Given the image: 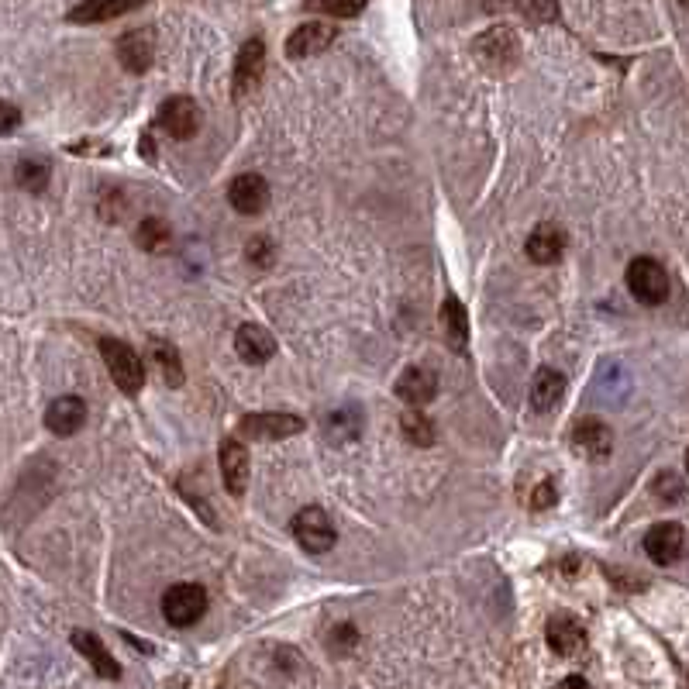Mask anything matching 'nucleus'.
Wrapping results in <instances>:
<instances>
[{
  "instance_id": "1",
  "label": "nucleus",
  "mask_w": 689,
  "mask_h": 689,
  "mask_svg": "<svg viewBox=\"0 0 689 689\" xmlns=\"http://www.w3.org/2000/svg\"><path fill=\"white\" fill-rule=\"evenodd\" d=\"M100 355H104L114 386H118L121 393H128V397H135L145 386V362L138 359L135 348L125 345L121 338H100Z\"/></svg>"
},
{
  "instance_id": "2",
  "label": "nucleus",
  "mask_w": 689,
  "mask_h": 689,
  "mask_svg": "<svg viewBox=\"0 0 689 689\" xmlns=\"http://www.w3.org/2000/svg\"><path fill=\"white\" fill-rule=\"evenodd\" d=\"M472 56L479 59L483 69H490V73H503V69H510L521 59V42H517V35L510 28L497 25L472 42Z\"/></svg>"
},
{
  "instance_id": "3",
  "label": "nucleus",
  "mask_w": 689,
  "mask_h": 689,
  "mask_svg": "<svg viewBox=\"0 0 689 689\" xmlns=\"http://www.w3.org/2000/svg\"><path fill=\"white\" fill-rule=\"evenodd\" d=\"M627 290H631L641 304L655 307L669 297V273H665V266L658 259H652V255H641V259H634L631 266H627Z\"/></svg>"
},
{
  "instance_id": "4",
  "label": "nucleus",
  "mask_w": 689,
  "mask_h": 689,
  "mask_svg": "<svg viewBox=\"0 0 689 689\" xmlns=\"http://www.w3.org/2000/svg\"><path fill=\"white\" fill-rule=\"evenodd\" d=\"M207 610V590L197 583H176L162 596V617L173 627H190L204 617Z\"/></svg>"
},
{
  "instance_id": "5",
  "label": "nucleus",
  "mask_w": 689,
  "mask_h": 689,
  "mask_svg": "<svg viewBox=\"0 0 689 689\" xmlns=\"http://www.w3.org/2000/svg\"><path fill=\"white\" fill-rule=\"evenodd\" d=\"M300 431H304V421L286 410H259V414H245L238 421V435L252 441H280L300 435Z\"/></svg>"
},
{
  "instance_id": "6",
  "label": "nucleus",
  "mask_w": 689,
  "mask_h": 689,
  "mask_svg": "<svg viewBox=\"0 0 689 689\" xmlns=\"http://www.w3.org/2000/svg\"><path fill=\"white\" fill-rule=\"evenodd\" d=\"M293 534H297L300 548L311 555H324L335 548V524H331V517L324 514L321 507H304L297 517H293Z\"/></svg>"
},
{
  "instance_id": "7",
  "label": "nucleus",
  "mask_w": 689,
  "mask_h": 689,
  "mask_svg": "<svg viewBox=\"0 0 689 689\" xmlns=\"http://www.w3.org/2000/svg\"><path fill=\"white\" fill-rule=\"evenodd\" d=\"M200 104L190 97H169L166 104L159 107V125L166 131L169 138H180V142H187L200 131Z\"/></svg>"
},
{
  "instance_id": "8",
  "label": "nucleus",
  "mask_w": 689,
  "mask_h": 689,
  "mask_svg": "<svg viewBox=\"0 0 689 689\" xmlns=\"http://www.w3.org/2000/svg\"><path fill=\"white\" fill-rule=\"evenodd\" d=\"M686 548H689L686 528H683V524H676V521H662V524H655V528L645 534V552L652 555L658 565L679 562L686 555Z\"/></svg>"
},
{
  "instance_id": "9",
  "label": "nucleus",
  "mask_w": 689,
  "mask_h": 689,
  "mask_svg": "<svg viewBox=\"0 0 689 689\" xmlns=\"http://www.w3.org/2000/svg\"><path fill=\"white\" fill-rule=\"evenodd\" d=\"M228 200L231 207H235L238 214H245V218H252V214H262L269 204V183L262 180L259 173H242L231 180L228 187Z\"/></svg>"
},
{
  "instance_id": "10",
  "label": "nucleus",
  "mask_w": 689,
  "mask_h": 689,
  "mask_svg": "<svg viewBox=\"0 0 689 689\" xmlns=\"http://www.w3.org/2000/svg\"><path fill=\"white\" fill-rule=\"evenodd\" d=\"M331 42H335V28H331L328 21H307V25H300L297 32L286 38V56L290 59L321 56Z\"/></svg>"
},
{
  "instance_id": "11",
  "label": "nucleus",
  "mask_w": 689,
  "mask_h": 689,
  "mask_svg": "<svg viewBox=\"0 0 689 689\" xmlns=\"http://www.w3.org/2000/svg\"><path fill=\"white\" fill-rule=\"evenodd\" d=\"M118 59L128 73H145L156 59V35L152 28H135V32L118 38Z\"/></svg>"
},
{
  "instance_id": "12",
  "label": "nucleus",
  "mask_w": 689,
  "mask_h": 689,
  "mask_svg": "<svg viewBox=\"0 0 689 689\" xmlns=\"http://www.w3.org/2000/svg\"><path fill=\"white\" fill-rule=\"evenodd\" d=\"M262 69H266V45L262 38H249L235 59V97H245L259 87Z\"/></svg>"
},
{
  "instance_id": "13",
  "label": "nucleus",
  "mask_w": 689,
  "mask_h": 689,
  "mask_svg": "<svg viewBox=\"0 0 689 689\" xmlns=\"http://www.w3.org/2000/svg\"><path fill=\"white\" fill-rule=\"evenodd\" d=\"M572 448L586 459H607L610 448H614V431H610V424L586 417L572 428Z\"/></svg>"
},
{
  "instance_id": "14",
  "label": "nucleus",
  "mask_w": 689,
  "mask_h": 689,
  "mask_svg": "<svg viewBox=\"0 0 689 689\" xmlns=\"http://www.w3.org/2000/svg\"><path fill=\"white\" fill-rule=\"evenodd\" d=\"M221 479L231 497H242L249 486V448L238 438H228L221 445Z\"/></svg>"
},
{
  "instance_id": "15",
  "label": "nucleus",
  "mask_w": 689,
  "mask_h": 689,
  "mask_svg": "<svg viewBox=\"0 0 689 689\" xmlns=\"http://www.w3.org/2000/svg\"><path fill=\"white\" fill-rule=\"evenodd\" d=\"M438 393V376L428 366H410L404 369V376L397 379V397L410 407H424L431 404Z\"/></svg>"
},
{
  "instance_id": "16",
  "label": "nucleus",
  "mask_w": 689,
  "mask_h": 689,
  "mask_svg": "<svg viewBox=\"0 0 689 689\" xmlns=\"http://www.w3.org/2000/svg\"><path fill=\"white\" fill-rule=\"evenodd\" d=\"M545 638H548V648H552L555 655H576L583 652L586 645V627L576 621V617L569 614H555L552 621L545 627Z\"/></svg>"
},
{
  "instance_id": "17",
  "label": "nucleus",
  "mask_w": 689,
  "mask_h": 689,
  "mask_svg": "<svg viewBox=\"0 0 689 689\" xmlns=\"http://www.w3.org/2000/svg\"><path fill=\"white\" fill-rule=\"evenodd\" d=\"M235 352L242 355L249 366H262V362L273 359L276 342L262 324H242V328L235 331Z\"/></svg>"
},
{
  "instance_id": "18",
  "label": "nucleus",
  "mask_w": 689,
  "mask_h": 689,
  "mask_svg": "<svg viewBox=\"0 0 689 689\" xmlns=\"http://www.w3.org/2000/svg\"><path fill=\"white\" fill-rule=\"evenodd\" d=\"M83 421H87V404H83L80 397H59V400H52L49 414H45V424H49V431H52V435H59V438L76 435V431L83 428Z\"/></svg>"
},
{
  "instance_id": "19",
  "label": "nucleus",
  "mask_w": 689,
  "mask_h": 689,
  "mask_svg": "<svg viewBox=\"0 0 689 689\" xmlns=\"http://www.w3.org/2000/svg\"><path fill=\"white\" fill-rule=\"evenodd\" d=\"M142 4L145 0H83L80 7L69 11V21L73 25H100V21H114L121 14H131Z\"/></svg>"
},
{
  "instance_id": "20",
  "label": "nucleus",
  "mask_w": 689,
  "mask_h": 689,
  "mask_svg": "<svg viewBox=\"0 0 689 689\" xmlns=\"http://www.w3.org/2000/svg\"><path fill=\"white\" fill-rule=\"evenodd\" d=\"M562 252H565V231L559 228V224L545 221L531 231V238H528L531 262H538V266H552V262L562 259Z\"/></svg>"
},
{
  "instance_id": "21",
  "label": "nucleus",
  "mask_w": 689,
  "mask_h": 689,
  "mask_svg": "<svg viewBox=\"0 0 689 689\" xmlns=\"http://www.w3.org/2000/svg\"><path fill=\"white\" fill-rule=\"evenodd\" d=\"M562 397H565V376L559 369H538V376L531 383V407L538 414H548V410L562 404Z\"/></svg>"
},
{
  "instance_id": "22",
  "label": "nucleus",
  "mask_w": 689,
  "mask_h": 689,
  "mask_svg": "<svg viewBox=\"0 0 689 689\" xmlns=\"http://www.w3.org/2000/svg\"><path fill=\"white\" fill-rule=\"evenodd\" d=\"M73 648H76V652H80L83 658H87L90 665H94L97 676H104V679H118V676H121L118 662H114V658L107 655L104 641H100L94 631H73Z\"/></svg>"
},
{
  "instance_id": "23",
  "label": "nucleus",
  "mask_w": 689,
  "mask_h": 689,
  "mask_svg": "<svg viewBox=\"0 0 689 689\" xmlns=\"http://www.w3.org/2000/svg\"><path fill=\"white\" fill-rule=\"evenodd\" d=\"M149 362L156 366L159 379L166 386H183V362H180V352H176L169 342H149Z\"/></svg>"
},
{
  "instance_id": "24",
  "label": "nucleus",
  "mask_w": 689,
  "mask_h": 689,
  "mask_svg": "<svg viewBox=\"0 0 689 689\" xmlns=\"http://www.w3.org/2000/svg\"><path fill=\"white\" fill-rule=\"evenodd\" d=\"M441 317H445L448 342H452L455 352H462V348H466V338H469V317H466V307H462L455 297H448L445 307H441Z\"/></svg>"
},
{
  "instance_id": "25",
  "label": "nucleus",
  "mask_w": 689,
  "mask_h": 689,
  "mask_svg": "<svg viewBox=\"0 0 689 689\" xmlns=\"http://www.w3.org/2000/svg\"><path fill=\"white\" fill-rule=\"evenodd\" d=\"M400 431H404V438L417 448L435 445V424H431V417L421 414V410H407V414L400 417Z\"/></svg>"
},
{
  "instance_id": "26",
  "label": "nucleus",
  "mask_w": 689,
  "mask_h": 689,
  "mask_svg": "<svg viewBox=\"0 0 689 689\" xmlns=\"http://www.w3.org/2000/svg\"><path fill=\"white\" fill-rule=\"evenodd\" d=\"M138 245H142L145 252H152V255H159V252H166L169 249V242H173V231H169V224L166 221H159V218H145L142 224H138Z\"/></svg>"
},
{
  "instance_id": "27",
  "label": "nucleus",
  "mask_w": 689,
  "mask_h": 689,
  "mask_svg": "<svg viewBox=\"0 0 689 689\" xmlns=\"http://www.w3.org/2000/svg\"><path fill=\"white\" fill-rule=\"evenodd\" d=\"M359 431H362L359 410H338V414H331L328 421H324V435L331 441H338V445L359 438Z\"/></svg>"
},
{
  "instance_id": "28",
  "label": "nucleus",
  "mask_w": 689,
  "mask_h": 689,
  "mask_svg": "<svg viewBox=\"0 0 689 689\" xmlns=\"http://www.w3.org/2000/svg\"><path fill=\"white\" fill-rule=\"evenodd\" d=\"M18 187L28 193H45V187H49V166L42 159H25L18 166Z\"/></svg>"
},
{
  "instance_id": "29",
  "label": "nucleus",
  "mask_w": 689,
  "mask_h": 689,
  "mask_svg": "<svg viewBox=\"0 0 689 689\" xmlns=\"http://www.w3.org/2000/svg\"><path fill=\"white\" fill-rule=\"evenodd\" d=\"M652 490L658 493V500H665V503H676V500H683V493H686V483H683V479L676 476V472H658V479L652 483Z\"/></svg>"
},
{
  "instance_id": "30",
  "label": "nucleus",
  "mask_w": 689,
  "mask_h": 689,
  "mask_svg": "<svg viewBox=\"0 0 689 689\" xmlns=\"http://www.w3.org/2000/svg\"><path fill=\"white\" fill-rule=\"evenodd\" d=\"M366 4L369 0H317V7L328 11V14H335V18H355Z\"/></svg>"
},
{
  "instance_id": "31",
  "label": "nucleus",
  "mask_w": 689,
  "mask_h": 689,
  "mask_svg": "<svg viewBox=\"0 0 689 689\" xmlns=\"http://www.w3.org/2000/svg\"><path fill=\"white\" fill-rule=\"evenodd\" d=\"M249 259L255 262V266H273V259H276V249H273V242L269 238H252L249 242Z\"/></svg>"
},
{
  "instance_id": "32",
  "label": "nucleus",
  "mask_w": 689,
  "mask_h": 689,
  "mask_svg": "<svg viewBox=\"0 0 689 689\" xmlns=\"http://www.w3.org/2000/svg\"><path fill=\"white\" fill-rule=\"evenodd\" d=\"M555 500H559V490H555V483H541L538 490L531 493V507H534V510L552 507Z\"/></svg>"
},
{
  "instance_id": "33",
  "label": "nucleus",
  "mask_w": 689,
  "mask_h": 689,
  "mask_svg": "<svg viewBox=\"0 0 689 689\" xmlns=\"http://www.w3.org/2000/svg\"><path fill=\"white\" fill-rule=\"evenodd\" d=\"M355 645H359V631H355V627H348V624L335 627V648H338V652H348V648H355Z\"/></svg>"
},
{
  "instance_id": "34",
  "label": "nucleus",
  "mask_w": 689,
  "mask_h": 689,
  "mask_svg": "<svg viewBox=\"0 0 689 689\" xmlns=\"http://www.w3.org/2000/svg\"><path fill=\"white\" fill-rule=\"evenodd\" d=\"M18 118H21L18 107H14V104H4V135H11L14 125H18Z\"/></svg>"
},
{
  "instance_id": "35",
  "label": "nucleus",
  "mask_w": 689,
  "mask_h": 689,
  "mask_svg": "<svg viewBox=\"0 0 689 689\" xmlns=\"http://www.w3.org/2000/svg\"><path fill=\"white\" fill-rule=\"evenodd\" d=\"M562 686H586V679H583V676H569Z\"/></svg>"
},
{
  "instance_id": "36",
  "label": "nucleus",
  "mask_w": 689,
  "mask_h": 689,
  "mask_svg": "<svg viewBox=\"0 0 689 689\" xmlns=\"http://www.w3.org/2000/svg\"><path fill=\"white\" fill-rule=\"evenodd\" d=\"M679 4H683V7H686V11H689V0H679Z\"/></svg>"
},
{
  "instance_id": "37",
  "label": "nucleus",
  "mask_w": 689,
  "mask_h": 689,
  "mask_svg": "<svg viewBox=\"0 0 689 689\" xmlns=\"http://www.w3.org/2000/svg\"><path fill=\"white\" fill-rule=\"evenodd\" d=\"M686 472H689V452H686Z\"/></svg>"
}]
</instances>
